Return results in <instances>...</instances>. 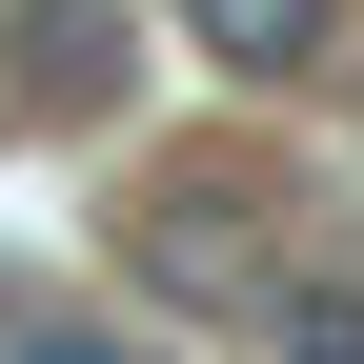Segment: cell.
Listing matches in <instances>:
<instances>
[{
    "label": "cell",
    "mask_w": 364,
    "mask_h": 364,
    "mask_svg": "<svg viewBox=\"0 0 364 364\" xmlns=\"http://www.w3.org/2000/svg\"><path fill=\"white\" fill-rule=\"evenodd\" d=\"M122 284H142V304H263V284H284V203H263L243 162L122 182Z\"/></svg>",
    "instance_id": "cell-1"
},
{
    "label": "cell",
    "mask_w": 364,
    "mask_h": 364,
    "mask_svg": "<svg viewBox=\"0 0 364 364\" xmlns=\"http://www.w3.org/2000/svg\"><path fill=\"white\" fill-rule=\"evenodd\" d=\"M0 81L61 102V122H102L122 102V21H102V0H21V21H0Z\"/></svg>",
    "instance_id": "cell-2"
},
{
    "label": "cell",
    "mask_w": 364,
    "mask_h": 364,
    "mask_svg": "<svg viewBox=\"0 0 364 364\" xmlns=\"http://www.w3.org/2000/svg\"><path fill=\"white\" fill-rule=\"evenodd\" d=\"M324 21H344V0H182V41H203L223 81H284V61H324Z\"/></svg>",
    "instance_id": "cell-3"
},
{
    "label": "cell",
    "mask_w": 364,
    "mask_h": 364,
    "mask_svg": "<svg viewBox=\"0 0 364 364\" xmlns=\"http://www.w3.org/2000/svg\"><path fill=\"white\" fill-rule=\"evenodd\" d=\"M263 364H364V284H263Z\"/></svg>",
    "instance_id": "cell-4"
},
{
    "label": "cell",
    "mask_w": 364,
    "mask_h": 364,
    "mask_svg": "<svg viewBox=\"0 0 364 364\" xmlns=\"http://www.w3.org/2000/svg\"><path fill=\"white\" fill-rule=\"evenodd\" d=\"M0 364H142V344H122V324H21Z\"/></svg>",
    "instance_id": "cell-5"
}]
</instances>
